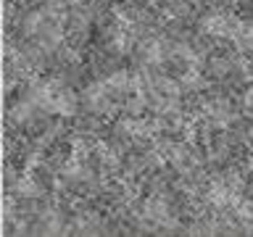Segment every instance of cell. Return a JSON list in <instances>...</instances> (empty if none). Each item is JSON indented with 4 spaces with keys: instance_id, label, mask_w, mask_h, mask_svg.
I'll return each instance as SVG.
<instances>
[{
    "instance_id": "6da1fadb",
    "label": "cell",
    "mask_w": 253,
    "mask_h": 237,
    "mask_svg": "<svg viewBox=\"0 0 253 237\" xmlns=\"http://www.w3.org/2000/svg\"><path fill=\"white\" fill-rule=\"evenodd\" d=\"M116 98H119V95L111 90V84L106 82V79H103V82H92V84L82 92L84 108L90 111V114H98V116L111 114V108H114Z\"/></svg>"
},
{
    "instance_id": "7a4b0ae2",
    "label": "cell",
    "mask_w": 253,
    "mask_h": 237,
    "mask_svg": "<svg viewBox=\"0 0 253 237\" xmlns=\"http://www.w3.org/2000/svg\"><path fill=\"white\" fill-rule=\"evenodd\" d=\"M237 24L240 21L227 13H206L201 19V29L203 35H211V37H235Z\"/></svg>"
},
{
    "instance_id": "3957f363",
    "label": "cell",
    "mask_w": 253,
    "mask_h": 237,
    "mask_svg": "<svg viewBox=\"0 0 253 237\" xmlns=\"http://www.w3.org/2000/svg\"><path fill=\"white\" fill-rule=\"evenodd\" d=\"M235 42H237V47H240L245 55H248V58H253V21H240V24H237Z\"/></svg>"
},
{
    "instance_id": "277c9868",
    "label": "cell",
    "mask_w": 253,
    "mask_h": 237,
    "mask_svg": "<svg viewBox=\"0 0 253 237\" xmlns=\"http://www.w3.org/2000/svg\"><path fill=\"white\" fill-rule=\"evenodd\" d=\"M16 195H21L24 200H35V198L42 195V185H40L37 177H21L19 182H16Z\"/></svg>"
},
{
    "instance_id": "5b68a950",
    "label": "cell",
    "mask_w": 253,
    "mask_h": 237,
    "mask_svg": "<svg viewBox=\"0 0 253 237\" xmlns=\"http://www.w3.org/2000/svg\"><path fill=\"white\" fill-rule=\"evenodd\" d=\"M248 171H253V158H251V161H248Z\"/></svg>"
}]
</instances>
